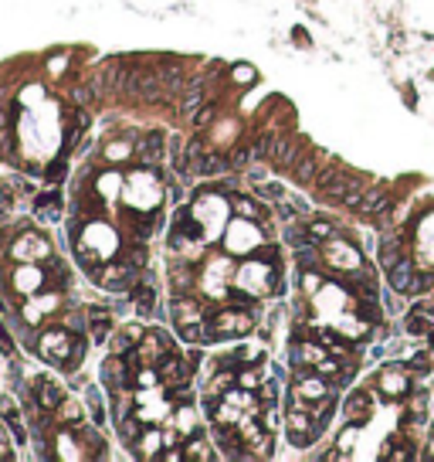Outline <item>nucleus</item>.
<instances>
[{
  "instance_id": "f257e3e1",
  "label": "nucleus",
  "mask_w": 434,
  "mask_h": 462,
  "mask_svg": "<svg viewBox=\"0 0 434 462\" xmlns=\"http://www.w3.org/2000/svg\"><path fill=\"white\" fill-rule=\"evenodd\" d=\"M316 187H319V194L330 198V201L357 207L359 198H363V191H366V180L357 177V174H346V170H339V167H332V170H323V174L316 177Z\"/></svg>"
},
{
  "instance_id": "f03ea898",
  "label": "nucleus",
  "mask_w": 434,
  "mask_h": 462,
  "mask_svg": "<svg viewBox=\"0 0 434 462\" xmlns=\"http://www.w3.org/2000/svg\"><path fill=\"white\" fill-rule=\"evenodd\" d=\"M387 283L394 285L397 292H404V296H417V285H421L417 262H414L410 255H401L390 269H387Z\"/></svg>"
},
{
  "instance_id": "7ed1b4c3",
  "label": "nucleus",
  "mask_w": 434,
  "mask_h": 462,
  "mask_svg": "<svg viewBox=\"0 0 434 462\" xmlns=\"http://www.w3.org/2000/svg\"><path fill=\"white\" fill-rule=\"evenodd\" d=\"M377 387H380L387 398H408L410 385V371L404 364H397V367H383L380 378H377Z\"/></svg>"
},
{
  "instance_id": "20e7f679",
  "label": "nucleus",
  "mask_w": 434,
  "mask_h": 462,
  "mask_svg": "<svg viewBox=\"0 0 434 462\" xmlns=\"http://www.w3.org/2000/svg\"><path fill=\"white\" fill-rule=\"evenodd\" d=\"M41 354L48 360H58V364H65V367H72V357L78 354V343H72V336L68 334H45L41 340Z\"/></svg>"
},
{
  "instance_id": "39448f33",
  "label": "nucleus",
  "mask_w": 434,
  "mask_h": 462,
  "mask_svg": "<svg viewBox=\"0 0 434 462\" xmlns=\"http://www.w3.org/2000/svg\"><path fill=\"white\" fill-rule=\"evenodd\" d=\"M390 204H394V194H390V187L377 184V187H366V191H363V198H359L357 211H359V214H366V218H380V214H387V211H390Z\"/></svg>"
},
{
  "instance_id": "423d86ee",
  "label": "nucleus",
  "mask_w": 434,
  "mask_h": 462,
  "mask_svg": "<svg viewBox=\"0 0 434 462\" xmlns=\"http://www.w3.org/2000/svg\"><path fill=\"white\" fill-rule=\"evenodd\" d=\"M326 252H330L326 262L336 265V269H343V272H357L359 265H363V258H359L357 248L346 245V241H339V238H330V248H326Z\"/></svg>"
},
{
  "instance_id": "0eeeda50",
  "label": "nucleus",
  "mask_w": 434,
  "mask_h": 462,
  "mask_svg": "<svg viewBox=\"0 0 434 462\" xmlns=\"http://www.w3.org/2000/svg\"><path fill=\"white\" fill-rule=\"evenodd\" d=\"M306 154L295 140H285V136H279V140H272V150H268V160L275 163V167H281V170H292L295 167V160Z\"/></svg>"
},
{
  "instance_id": "6e6552de",
  "label": "nucleus",
  "mask_w": 434,
  "mask_h": 462,
  "mask_svg": "<svg viewBox=\"0 0 434 462\" xmlns=\"http://www.w3.org/2000/svg\"><path fill=\"white\" fill-rule=\"evenodd\" d=\"M251 323H255V320H251L248 313L224 309V313L214 320V327H210V330H214V334H224V336H228V334H248V330H251Z\"/></svg>"
},
{
  "instance_id": "1a4fd4ad",
  "label": "nucleus",
  "mask_w": 434,
  "mask_h": 462,
  "mask_svg": "<svg viewBox=\"0 0 434 462\" xmlns=\"http://www.w3.org/2000/svg\"><path fill=\"white\" fill-rule=\"evenodd\" d=\"M14 258L17 262H34V258H52V248H48V241L45 238H38V234H31V238H21L17 245H14Z\"/></svg>"
},
{
  "instance_id": "9d476101",
  "label": "nucleus",
  "mask_w": 434,
  "mask_h": 462,
  "mask_svg": "<svg viewBox=\"0 0 434 462\" xmlns=\"http://www.w3.org/2000/svg\"><path fill=\"white\" fill-rule=\"evenodd\" d=\"M343 411H346V418H353V422H363V418H366V415L373 411V394H370V391H353V394L346 398Z\"/></svg>"
},
{
  "instance_id": "9b49d317",
  "label": "nucleus",
  "mask_w": 434,
  "mask_h": 462,
  "mask_svg": "<svg viewBox=\"0 0 434 462\" xmlns=\"http://www.w3.org/2000/svg\"><path fill=\"white\" fill-rule=\"evenodd\" d=\"M190 167H194V174H201V177H214V174H224L228 170V160L221 154H201L190 160Z\"/></svg>"
},
{
  "instance_id": "f8f14e48",
  "label": "nucleus",
  "mask_w": 434,
  "mask_h": 462,
  "mask_svg": "<svg viewBox=\"0 0 434 462\" xmlns=\"http://www.w3.org/2000/svg\"><path fill=\"white\" fill-rule=\"evenodd\" d=\"M194 374V364H183V360H166L163 367H160V381H166V385H180V381H187Z\"/></svg>"
},
{
  "instance_id": "ddd939ff",
  "label": "nucleus",
  "mask_w": 434,
  "mask_h": 462,
  "mask_svg": "<svg viewBox=\"0 0 434 462\" xmlns=\"http://www.w3.org/2000/svg\"><path fill=\"white\" fill-rule=\"evenodd\" d=\"M292 177L299 180V184H312V180L319 177V160L312 154H302L295 160V167H292Z\"/></svg>"
},
{
  "instance_id": "4468645a",
  "label": "nucleus",
  "mask_w": 434,
  "mask_h": 462,
  "mask_svg": "<svg viewBox=\"0 0 434 462\" xmlns=\"http://www.w3.org/2000/svg\"><path fill=\"white\" fill-rule=\"evenodd\" d=\"M45 408L52 411V408H58L61 401H65V394H61V387L58 385H52V381H38V394H34Z\"/></svg>"
},
{
  "instance_id": "2eb2a0df",
  "label": "nucleus",
  "mask_w": 434,
  "mask_h": 462,
  "mask_svg": "<svg viewBox=\"0 0 434 462\" xmlns=\"http://www.w3.org/2000/svg\"><path fill=\"white\" fill-rule=\"evenodd\" d=\"M105 381L116 387V391H126V387H129L126 364H119V360H105Z\"/></svg>"
},
{
  "instance_id": "dca6fc26",
  "label": "nucleus",
  "mask_w": 434,
  "mask_h": 462,
  "mask_svg": "<svg viewBox=\"0 0 434 462\" xmlns=\"http://www.w3.org/2000/svg\"><path fill=\"white\" fill-rule=\"evenodd\" d=\"M132 306H136V313H153L156 306V292H153V285H136L132 289Z\"/></svg>"
},
{
  "instance_id": "f3484780",
  "label": "nucleus",
  "mask_w": 434,
  "mask_h": 462,
  "mask_svg": "<svg viewBox=\"0 0 434 462\" xmlns=\"http://www.w3.org/2000/svg\"><path fill=\"white\" fill-rule=\"evenodd\" d=\"M14 285H17L21 292H38V289H41V272H38V269H17Z\"/></svg>"
},
{
  "instance_id": "a211bd4d",
  "label": "nucleus",
  "mask_w": 434,
  "mask_h": 462,
  "mask_svg": "<svg viewBox=\"0 0 434 462\" xmlns=\"http://www.w3.org/2000/svg\"><path fill=\"white\" fill-rule=\"evenodd\" d=\"M357 435H359V422H350V425L339 432V438H336V449H339L343 456H350V449H353Z\"/></svg>"
},
{
  "instance_id": "6ab92c4d",
  "label": "nucleus",
  "mask_w": 434,
  "mask_h": 462,
  "mask_svg": "<svg viewBox=\"0 0 434 462\" xmlns=\"http://www.w3.org/2000/svg\"><path fill=\"white\" fill-rule=\"evenodd\" d=\"M88 323H92V336L95 340H105L109 336V316H105L102 309H92L88 313Z\"/></svg>"
},
{
  "instance_id": "aec40b11",
  "label": "nucleus",
  "mask_w": 434,
  "mask_h": 462,
  "mask_svg": "<svg viewBox=\"0 0 434 462\" xmlns=\"http://www.w3.org/2000/svg\"><path fill=\"white\" fill-rule=\"evenodd\" d=\"M234 211H238L241 218H248V221H258V218H261V207H258L251 198H234Z\"/></svg>"
},
{
  "instance_id": "412c9836",
  "label": "nucleus",
  "mask_w": 434,
  "mask_h": 462,
  "mask_svg": "<svg viewBox=\"0 0 434 462\" xmlns=\"http://www.w3.org/2000/svg\"><path fill=\"white\" fill-rule=\"evenodd\" d=\"M160 143H163V136L153 133L143 147H139V156H143V163H156V156H160Z\"/></svg>"
},
{
  "instance_id": "4be33fe9",
  "label": "nucleus",
  "mask_w": 434,
  "mask_h": 462,
  "mask_svg": "<svg viewBox=\"0 0 434 462\" xmlns=\"http://www.w3.org/2000/svg\"><path fill=\"white\" fill-rule=\"evenodd\" d=\"M160 75H163V85H166V89H180V82H183V65H163Z\"/></svg>"
},
{
  "instance_id": "5701e85b",
  "label": "nucleus",
  "mask_w": 434,
  "mask_h": 462,
  "mask_svg": "<svg viewBox=\"0 0 434 462\" xmlns=\"http://www.w3.org/2000/svg\"><path fill=\"white\" fill-rule=\"evenodd\" d=\"M309 234H312L316 241H330V238H336V228H332L330 221H312V225H309Z\"/></svg>"
},
{
  "instance_id": "b1692460",
  "label": "nucleus",
  "mask_w": 434,
  "mask_h": 462,
  "mask_svg": "<svg viewBox=\"0 0 434 462\" xmlns=\"http://www.w3.org/2000/svg\"><path fill=\"white\" fill-rule=\"evenodd\" d=\"M85 398H88V405H92L95 422H105V411H102V401H99V391H95V387H88V391H85Z\"/></svg>"
},
{
  "instance_id": "393cba45",
  "label": "nucleus",
  "mask_w": 434,
  "mask_h": 462,
  "mask_svg": "<svg viewBox=\"0 0 434 462\" xmlns=\"http://www.w3.org/2000/svg\"><path fill=\"white\" fill-rule=\"evenodd\" d=\"M201 99H204L201 89H187V92H183V112H194V109L201 105Z\"/></svg>"
},
{
  "instance_id": "a878e982",
  "label": "nucleus",
  "mask_w": 434,
  "mask_h": 462,
  "mask_svg": "<svg viewBox=\"0 0 434 462\" xmlns=\"http://www.w3.org/2000/svg\"><path fill=\"white\" fill-rule=\"evenodd\" d=\"M14 136L10 133H0V160H14Z\"/></svg>"
},
{
  "instance_id": "bb28decb",
  "label": "nucleus",
  "mask_w": 434,
  "mask_h": 462,
  "mask_svg": "<svg viewBox=\"0 0 434 462\" xmlns=\"http://www.w3.org/2000/svg\"><path fill=\"white\" fill-rule=\"evenodd\" d=\"M404 367H408L410 374H428V371H431V364H428V357H424V354H417V357L410 360V364H404Z\"/></svg>"
},
{
  "instance_id": "cd10ccee",
  "label": "nucleus",
  "mask_w": 434,
  "mask_h": 462,
  "mask_svg": "<svg viewBox=\"0 0 434 462\" xmlns=\"http://www.w3.org/2000/svg\"><path fill=\"white\" fill-rule=\"evenodd\" d=\"M238 381H241L245 387H255V391H258V387H261V371H258V367H255V371H241V378H238Z\"/></svg>"
},
{
  "instance_id": "c85d7f7f",
  "label": "nucleus",
  "mask_w": 434,
  "mask_h": 462,
  "mask_svg": "<svg viewBox=\"0 0 434 462\" xmlns=\"http://www.w3.org/2000/svg\"><path fill=\"white\" fill-rule=\"evenodd\" d=\"M258 194L261 198H285V187L281 184H258Z\"/></svg>"
},
{
  "instance_id": "c756f323",
  "label": "nucleus",
  "mask_w": 434,
  "mask_h": 462,
  "mask_svg": "<svg viewBox=\"0 0 434 462\" xmlns=\"http://www.w3.org/2000/svg\"><path fill=\"white\" fill-rule=\"evenodd\" d=\"M194 126H197V129H207V126H210V109H201V112H194Z\"/></svg>"
},
{
  "instance_id": "7c9ffc66",
  "label": "nucleus",
  "mask_w": 434,
  "mask_h": 462,
  "mask_svg": "<svg viewBox=\"0 0 434 462\" xmlns=\"http://www.w3.org/2000/svg\"><path fill=\"white\" fill-rule=\"evenodd\" d=\"M0 350H3L7 357L14 354V343H10V334H7V330H0Z\"/></svg>"
},
{
  "instance_id": "2f4dec72",
  "label": "nucleus",
  "mask_w": 434,
  "mask_h": 462,
  "mask_svg": "<svg viewBox=\"0 0 434 462\" xmlns=\"http://www.w3.org/2000/svg\"><path fill=\"white\" fill-rule=\"evenodd\" d=\"M72 99H75V103H88V99H92V92L78 85V89H72Z\"/></svg>"
},
{
  "instance_id": "473e14b6",
  "label": "nucleus",
  "mask_w": 434,
  "mask_h": 462,
  "mask_svg": "<svg viewBox=\"0 0 434 462\" xmlns=\"http://www.w3.org/2000/svg\"><path fill=\"white\" fill-rule=\"evenodd\" d=\"M68 330H85V316L72 313V316H68Z\"/></svg>"
},
{
  "instance_id": "72a5a7b5",
  "label": "nucleus",
  "mask_w": 434,
  "mask_h": 462,
  "mask_svg": "<svg viewBox=\"0 0 434 462\" xmlns=\"http://www.w3.org/2000/svg\"><path fill=\"white\" fill-rule=\"evenodd\" d=\"M234 78L238 82H255V72L251 68H234Z\"/></svg>"
},
{
  "instance_id": "f704fd0d",
  "label": "nucleus",
  "mask_w": 434,
  "mask_h": 462,
  "mask_svg": "<svg viewBox=\"0 0 434 462\" xmlns=\"http://www.w3.org/2000/svg\"><path fill=\"white\" fill-rule=\"evenodd\" d=\"M248 156H251V150H248V147H241V150L234 154V163H248Z\"/></svg>"
}]
</instances>
